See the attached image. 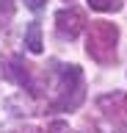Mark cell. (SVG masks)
Segmentation results:
<instances>
[{
  "instance_id": "6da1fadb",
  "label": "cell",
  "mask_w": 127,
  "mask_h": 133,
  "mask_svg": "<svg viewBox=\"0 0 127 133\" xmlns=\"http://www.w3.org/2000/svg\"><path fill=\"white\" fill-rule=\"evenodd\" d=\"M86 97L83 69L77 64H64L55 72V97L50 100L53 111H75Z\"/></svg>"
},
{
  "instance_id": "7a4b0ae2",
  "label": "cell",
  "mask_w": 127,
  "mask_h": 133,
  "mask_svg": "<svg viewBox=\"0 0 127 133\" xmlns=\"http://www.w3.org/2000/svg\"><path fill=\"white\" fill-rule=\"evenodd\" d=\"M116 44H119L116 22H108V19L91 22L88 39H86V53H88L97 64H102V66L113 64V61H116Z\"/></svg>"
},
{
  "instance_id": "3957f363",
  "label": "cell",
  "mask_w": 127,
  "mask_h": 133,
  "mask_svg": "<svg viewBox=\"0 0 127 133\" xmlns=\"http://www.w3.org/2000/svg\"><path fill=\"white\" fill-rule=\"evenodd\" d=\"M0 75L11 83H19V86H25L28 91H33L39 94V83L33 81V66L25 64L19 56H6L0 58Z\"/></svg>"
},
{
  "instance_id": "277c9868",
  "label": "cell",
  "mask_w": 127,
  "mask_h": 133,
  "mask_svg": "<svg viewBox=\"0 0 127 133\" xmlns=\"http://www.w3.org/2000/svg\"><path fill=\"white\" fill-rule=\"evenodd\" d=\"M97 108H100L116 128L127 130V91H113V94L97 97Z\"/></svg>"
},
{
  "instance_id": "5b68a950",
  "label": "cell",
  "mask_w": 127,
  "mask_h": 133,
  "mask_svg": "<svg viewBox=\"0 0 127 133\" xmlns=\"http://www.w3.org/2000/svg\"><path fill=\"white\" fill-rule=\"evenodd\" d=\"M55 28H58V33L64 39H77L80 31L86 28V14L80 8H72V6L61 8L58 14H55Z\"/></svg>"
},
{
  "instance_id": "8992f818",
  "label": "cell",
  "mask_w": 127,
  "mask_h": 133,
  "mask_svg": "<svg viewBox=\"0 0 127 133\" xmlns=\"http://www.w3.org/2000/svg\"><path fill=\"white\" fill-rule=\"evenodd\" d=\"M25 47L31 50V53H36V56L44 50V44H42V25H39V22L28 25V31H25Z\"/></svg>"
},
{
  "instance_id": "52a82bcc",
  "label": "cell",
  "mask_w": 127,
  "mask_h": 133,
  "mask_svg": "<svg viewBox=\"0 0 127 133\" xmlns=\"http://www.w3.org/2000/svg\"><path fill=\"white\" fill-rule=\"evenodd\" d=\"M88 6L97 8V11H119L122 0H88Z\"/></svg>"
},
{
  "instance_id": "ba28073f",
  "label": "cell",
  "mask_w": 127,
  "mask_h": 133,
  "mask_svg": "<svg viewBox=\"0 0 127 133\" xmlns=\"http://www.w3.org/2000/svg\"><path fill=\"white\" fill-rule=\"evenodd\" d=\"M42 133H69V128H66L64 122H53V125H47Z\"/></svg>"
},
{
  "instance_id": "9c48e42d",
  "label": "cell",
  "mask_w": 127,
  "mask_h": 133,
  "mask_svg": "<svg viewBox=\"0 0 127 133\" xmlns=\"http://www.w3.org/2000/svg\"><path fill=\"white\" fill-rule=\"evenodd\" d=\"M25 6L31 8V11H39V8L44 6V0H25Z\"/></svg>"
},
{
  "instance_id": "30bf717a",
  "label": "cell",
  "mask_w": 127,
  "mask_h": 133,
  "mask_svg": "<svg viewBox=\"0 0 127 133\" xmlns=\"http://www.w3.org/2000/svg\"><path fill=\"white\" fill-rule=\"evenodd\" d=\"M14 133H22V130H14Z\"/></svg>"
}]
</instances>
